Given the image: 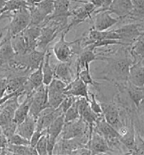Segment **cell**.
Here are the masks:
<instances>
[{
  "label": "cell",
  "instance_id": "cell-35",
  "mask_svg": "<svg viewBox=\"0 0 144 155\" xmlns=\"http://www.w3.org/2000/svg\"><path fill=\"white\" fill-rule=\"evenodd\" d=\"M66 97V95L64 93L48 91V100H49V107L53 109L59 107Z\"/></svg>",
  "mask_w": 144,
  "mask_h": 155
},
{
  "label": "cell",
  "instance_id": "cell-16",
  "mask_svg": "<svg viewBox=\"0 0 144 155\" xmlns=\"http://www.w3.org/2000/svg\"><path fill=\"white\" fill-rule=\"evenodd\" d=\"M43 62L44 61L37 69L31 72L28 76L27 82L24 86V95L33 94L38 87L44 84V75L42 71Z\"/></svg>",
  "mask_w": 144,
  "mask_h": 155
},
{
  "label": "cell",
  "instance_id": "cell-29",
  "mask_svg": "<svg viewBox=\"0 0 144 155\" xmlns=\"http://www.w3.org/2000/svg\"><path fill=\"white\" fill-rule=\"evenodd\" d=\"M130 52L135 62L140 59H144V33H141L131 45Z\"/></svg>",
  "mask_w": 144,
  "mask_h": 155
},
{
  "label": "cell",
  "instance_id": "cell-34",
  "mask_svg": "<svg viewBox=\"0 0 144 155\" xmlns=\"http://www.w3.org/2000/svg\"><path fill=\"white\" fill-rule=\"evenodd\" d=\"M33 5H35L45 17L52 14L55 10V0H43L42 2Z\"/></svg>",
  "mask_w": 144,
  "mask_h": 155
},
{
  "label": "cell",
  "instance_id": "cell-50",
  "mask_svg": "<svg viewBox=\"0 0 144 155\" xmlns=\"http://www.w3.org/2000/svg\"><path fill=\"white\" fill-rule=\"evenodd\" d=\"M11 12H4V13H0V21L3 20L4 18H10Z\"/></svg>",
  "mask_w": 144,
  "mask_h": 155
},
{
  "label": "cell",
  "instance_id": "cell-18",
  "mask_svg": "<svg viewBox=\"0 0 144 155\" xmlns=\"http://www.w3.org/2000/svg\"><path fill=\"white\" fill-rule=\"evenodd\" d=\"M117 88L118 90L123 89L126 92L136 108L144 101V88L134 85L129 81L126 84L117 87Z\"/></svg>",
  "mask_w": 144,
  "mask_h": 155
},
{
  "label": "cell",
  "instance_id": "cell-15",
  "mask_svg": "<svg viewBox=\"0 0 144 155\" xmlns=\"http://www.w3.org/2000/svg\"><path fill=\"white\" fill-rule=\"evenodd\" d=\"M93 24V28L95 30L104 31L111 28L119 21V19H115L111 16L109 11L97 12Z\"/></svg>",
  "mask_w": 144,
  "mask_h": 155
},
{
  "label": "cell",
  "instance_id": "cell-12",
  "mask_svg": "<svg viewBox=\"0 0 144 155\" xmlns=\"http://www.w3.org/2000/svg\"><path fill=\"white\" fill-rule=\"evenodd\" d=\"M16 53L11 44V35L7 31L5 38H2L0 47V67H5L15 60Z\"/></svg>",
  "mask_w": 144,
  "mask_h": 155
},
{
  "label": "cell",
  "instance_id": "cell-6",
  "mask_svg": "<svg viewBox=\"0 0 144 155\" xmlns=\"http://www.w3.org/2000/svg\"><path fill=\"white\" fill-rule=\"evenodd\" d=\"M76 77L70 83L67 85L65 91V94L66 96H73L75 97H83L87 100L90 101L89 90H88V85L85 84L79 76L80 70V64L76 60Z\"/></svg>",
  "mask_w": 144,
  "mask_h": 155
},
{
  "label": "cell",
  "instance_id": "cell-47",
  "mask_svg": "<svg viewBox=\"0 0 144 155\" xmlns=\"http://www.w3.org/2000/svg\"><path fill=\"white\" fill-rule=\"evenodd\" d=\"M8 145V139L2 132H0V150L7 147Z\"/></svg>",
  "mask_w": 144,
  "mask_h": 155
},
{
  "label": "cell",
  "instance_id": "cell-7",
  "mask_svg": "<svg viewBox=\"0 0 144 155\" xmlns=\"http://www.w3.org/2000/svg\"><path fill=\"white\" fill-rule=\"evenodd\" d=\"M22 95L21 94H16L8 99L0 107V127H3L14 120V116L17 108L18 107V99Z\"/></svg>",
  "mask_w": 144,
  "mask_h": 155
},
{
  "label": "cell",
  "instance_id": "cell-42",
  "mask_svg": "<svg viewBox=\"0 0 144 155\" xmlns=\"http://www.w3.org/2000/svg\"><path fill=\"white\" fill-rule=\"evenodd\" d=\"M17 127V124L15 120H13L11 123H8V124L2 127L1 128L2 132L6 136L7 139H9L12 135L16 133Z\"/></svg>",
  "mask_w": 144,
  "mask_h": 155
},
{
  "label": "cell",
  "instance_id": "cell-30",
  "mask_svg": "<svg viewBox=\"0 0 144 155\" xmlns=\"http://www.w3.org/2000/svg\"><path fill=\"white\" fill-rule=\"evenodd\" d=\"M8 149L12 154L19 155H37V151L35 147L29 145H8Z\"/></svg>",
  "mask_w": 144,
  "mask_h": 155
},
{
  "label": "cell",
  "instance_id": "cell-39",
  "mask_svg": "<svg viewBox=\"0 0 144 155\" xmlns=\"http://www.w3.org/2000/svg\"><path fill=\"white\" fill-rule=\"evenodd\" d=\"M8 141L9 144L16 145H30V140L23 137L22 136L15 133L13 135L8 139Z\"/></svg>",
  "mask_w": 144,
  "mask_h": 155
},
{
  "label": "cell",
  "instance_id": "cell-8",
  "mask_svg": "<svg viewBox=\"0 0 144 155\" xmlns=\"http://www.w3.org/2000/svg\"><path fill=\"white\" fill-rule=\"evenodd\" d=\"M45 52H46V50L41 51L35 49L27 53L25 55H16V60L27 67V69L31 73L37 69L42 64V62L44 61Z\"/></svg>",
  "mask_w": 144,
  "mask_h": 155
},
{
  "label": "cell",
  "instance_id": "cell-43",
  "mask_svg": "<svg viewBox=\"0 0 144 155\" xmlns=\"http://www.w3.org/2000/svg\"><path fill=\"white\" fill-rule=\"evenodd\" d=\"M77 98V97H75L73 96H66V98H65L64 99V101H62L61 105H59V107L61 108V110L63 111L64 113L66 112L67 110L72 105L75 103Z\"/></svg>",
  "mask_w": 144,
  "mask_h": 155
},
{
  "label": "cell",
  "instance_id": "cell-2",
  "mask_svg": "<svg viewBox=\"0 0 144 155\" xmlns=\"http://www.w3.org/2000/svg\"><path fill=\"white\" fill-rule=\"evenodd\" d=\"M10 23L6 26L11 37L23 32L29 26L30 21V11L28 8H21L11 12Z\"/></svg>",
  "mask_w": 144,
  "mask_h": 155
},
{
  "label": "cell",
  "instance_id": "cell-27",
  "mask_svg": "<svg viewBox=\"0 0 144 155\" xmlns=\"http://www.w3.org/2000/svg\"><path fill=\"white\" fill-rule=\"evenodd\" d=\"M50 55H51V53L50 52V49L48 48L45 52L44 60L42 65V71L44 75L43 82L46 86L49 85L54 78V67H52L50 64Z\"/></svg>",
  "mask_w": 144,
  "mask_h": 155
},
{
  "label": "cell",
  "instance_id": "cell-38",
  "mask_svg": "<svg viewBox=\"0 0 144 155\" xmlns=\"http://www.w3.org/2000/svg\"><path fill=\"white\" fill-rule=\"evenodd\" d=\"M130 154H144V139L139 133H136L134 147Z\"/></svg>",
  "mask_w": 144,
  "mask_h": 155
},
{
  "label": "cell",
  "instance_id": "cell-31",
  "mask_svg": "<svg viewBox=\"0 0 144 155\" xmlns=\"http://www.w3.org/2000/svg\"><path fill=\"white\" fill-rule=\"evenodd\" d=\"M28 8L30 11V21L29 26H42L47 17H45L42 12H40L35 5H29Z\"/></svg>",
  "mask_w": 144,
  "mask_h": 155
},
{
  "label": "cell",
  "instance_id": "cell-17",
  "mask_svg": "<svg viewBox=\"0 0 144 155\" xmlns=\"http://www.w3.org/2000/svg\"><path fill=\"white\" fill-rule=\"evenodd\" d=\"M128 81L134 85L144 88V59L137 60L130 68Z\"/></svg>",
  "mask_w": 144,
  "mask_h": 155
},
{
  "label": "cell",
  "instance_id": "cell-11",
  "mask_svg": "<svg viewBox=\"0 0 144 155\" xmlns=\"http://www.w3.org/2000/svg\"><path fill=\"white\" fill-rule=\"evenodd\" d=\"M86 147L90 150L92 154H108L112 152L105 138L94 129L88 143L86 144Z\"/></svg>",
  "mask_w": 144,
  "mask_h": 155
},
{
  "label": "cell",
  "instance_id": "cell-32",
  "mask_svg": "<svg viewBox=\"0 0 144 155\" xmlns=\"http://www.w3.org/2000/svg\"><path fill=\"white\" fill-rule=\"evenodd\" d=\"M79 76L81 78V81H82L85 84H87V85H92L95 87V88H98L99 87L100 83L99 82H96L95 79L93 78L91 76L90 74V64H86L84 68L81 69L80 71V74H79Z\"/></svg>",
  "mask_w": 144,
  "mask_h": 155
},
{
  "label": "cell",
  "instance_id": "cell-53",
  "mask_svg": "<svg viewBox=\"0 0 144 155\" xmlns=\"http://www.w3.org/2000/svg\"><path fill=\"white\" fill-rule=\"evenodd\" d=\"M0 13H2V12H1V11H0Z\"/></svg>",
  "mask_w": 144,
  "mask_h": 155
},
{
  "label": "cell",
  "instance_id": "cell-49",
  "mask_svg": "<svg viewBox=\"0 0 144 155\" xmlns=\"http://www.w3.org/2000/svg\"><path fill=\"white\" fill-rule=\"evenodd\" d=\"M89 2L94 5L95 8L97 9L102 8L103 6V3L102 0H89Z\"/></svg>",
  "mask_w": 144,
  "mask_h": 155
},
{
  "label": "cell",
  "instance_id": "cell-26",
  "mask_svg": "<svg viewBox=\"0 0 144 155\" xmlns=\"http://www.w3.org/2000/svg\"><path fill=\"white\" fill-rule=\"evenodd\" d=\"M65 124L64 114L59 116L52 122L47 129V136L50 139L57 140Z\"/></svg>",
  "mask_w": 144,
  "mask_h": 155
},
{
  "label": "cell",
  "instance_id": "cell-40",
  "mask_svg": "<svg viewBox=\"0 0 144 155\" xmlns=\"http://www.w3.org/2000/svg\"><path fill=\"white\" fill-rule=\"evenodd\" d=\"M89 95L90 96V98L89 101V104L90 108L92 109V110L94 111L95 113L97 114H102V109L101 104L97 100V97L95 94L91 93L89 91Z\"/></svg>",
  "mask_w": 144,
  "mask_h": 155
},
{
  "label": "cell",
  "instance_id": "cell-28",
  "mask_svg": "<svg viewBox=\"0 0 144 155\" xmlns=\"http://www.w3.org/2000/svg\"><path fill=\"white\" fill-rule=\"evenodd\" d=\"M11 44L16 55H23L28 53V45L22 32L11 37Z\"/></svg>",
  "mask_w": 144,
  "mask_h": 155
},
{
  "label": "cell",
  "instance_id": "cell-3",
  "mask_svg": "<svg viewBox=\"0 0 144 155\" xmlns=\"http://www.w3.org/2000/svg\"><path fill=\"white\" fill-rule=\"evenodd\" d=\"M68 31V29H66L61 32L58 42L55 44L52 48L55 57L59 62H70L74 55H76L74 48V44L76 42V40L72 42H68L65 39Z\"/></svg>",
  "mask_w": 144,
  "mask_h": 155
},
{
  "label": "cell",
  "instance_id": "cell-23",
  "mask_svg": "<svg viewBox=\"0 0 144 155\" xmlns=\"http://www.w3.org/2000/svg\"><path fill=\"white\" fill-rule=\"evenodd\" d=\"M76 60L80 63L81 69H83L86 64H90L95 60H101V55H99V53H96L94 50L85 47L81 51Z\"/></svg>",
  "mask_w": 144,
  "mask_h": 155
},
{
  "label": "cell",
  "instance_id": "cell-4",
  "mask_svg": "<svg viewBox=\"0 0 144 155\" xmlns=\"http://www.w3.org/2000/svg\"><path fill=\"white\" fill-rule=\"evenodd\" d=\"M86 134H90L89 127L80 117L77 120L65 123L60 136L61 139H70L82 137Z\"/></svg>",
  "mask_w": 144,
  "mask_h": 155
},
{
  "label": "cell",
  "instance_id": "cell-20",
  "mask_svg": "<svg viewBox=\"0 0 144 155\" xmlns=\"http://www.w3.org/2000/svg\"><path fill=\"white\" fill-rule=\"evenodd\" d=\"M41 26H28L22 32L27 43L28 52L37 49V40L41 34Z\"/></svg>",
  "mask_w": 144,
  "mask_h": 155
},
{
  "label": "cell",
  "instance_id": "cell-52",
  "mask_svg": "<svg viewBox=\"0 0 144 155\" xmlns=\"http://www.w3.org/2000/svg\"><path fill=\"white\" fill-rule=\"evenodd\" d=\"M2 38H3V31H0V47H1Z\"/></svg>",
  "mask_w": 144,
  "mask_h": 155
},
{
  "label": "cell",
  "instance_id": "cell-19",
  "mask_svg": "<svg viewBox=\"0 0 144 155\" xmlns=\"http://www.w3.org/2000/svg\"><path fill=\"white\" fill-rule=\"evenodd\" d=\"M70 62H59L54 67V78L68 84L74 80Z\"/></svg>",
  "mask_w": 144,
  "mask_h": 155
},
{
  "label": "cell",
  "instance_id": "cell-36",
  "mask_svg": "<svg viewBox=\"0 0 144 155\" xmlns=\"http://www.w3.org/2000/svg\"><path fill=\"white\" fill-rule=\"evenodd\" d=\"M66 83L63 81L54 78L51 82L47 86L49 92H58V93H65L67 87Z\"/></svg>",
  "mask_w": 144,
  "mask_h": 155
},
{
  "label": "cell",
  "instance_id": "cell-48",
  "mask_svg": "<svg viewBox=\"0 0 144 155\" xmlns=\"http://www.w3.org/2000/svg\"><path fill=\"white\" fill-rule=\"evenodd\" d=\"M102 3H103L102 8H100V9L96 10L94 13H97V12H99V11H107V10L108 9V8H109L110 4L112 3V0H102Z\"/></svg>",
  "mask_w": 144,
  "mask_h": 155
},
{
  "label": "cell",
  "instance_id": "cell-25",
  "mask_svg": "<svg viewBox=\"0 0 144 155\" xmlns=\"http://www.w3.org/2000/svg\"><path fill=\"white\" fill-rule=\"evenodd\" d=\"M8 78V86H7V94L13 93L18 91H24V86L27 82L28 76H15L7 78Z\"/></svg>",
  "mask_w": 144,
  "mask_h": 155
},
{
  "label": "cell",
  "instance_id": "cell-10",
  "mask_svg": "<svg viewBox=\"0 0 144 155\" xmlns=\"http://www.w3.org/2000/svg\"><path fill=\"white\" fill-rule=\"evenodd\" d=\"M114 30L119 35V40L124 43L126 47L133 45L142 33L140 30V25L133 23L122 26Z\"/></svg>",
  "mask_w": 144,
  "mask_h": 155
},
{
  "label": "cell",
  "instance_id": "cell-5",
  "mask_svg": "<svg viewBox=\"0 0 144 155\" xmlns=\"http://www.w3.org/2000/svg\"><path fill=\"white\" fill-rule=\"evenodd\" d=\"M48 107H49L48 100V87L43 84L33 92L29 114L37 119L39 114Z\"/></svg>",
  "mask_w": 144,
  "mask_h": 155
},
{
  "label": "cell",
  "instance_id": "cell-21",
  "mask_svg": "<svg viewBox=\"0 0 144 155\" xmlns=\"http://www.w3.org/2000/svg\"><path fill=\"white\" fill-rule=\"evenodd\" d=\"M36 123H37V118L32 115L28 114L22 123L17 125L16 133L30 140L35 131Z\"/></svg>",
  "mask_w": 144,
  "mask_h": 155
},
{
  "label": "cell",
  "instance_id": "cell-24",
  "mask_svg": "<svg viewBox=\"0 0 144 155\" xmlns=\"http://www.w3.org/2000/svg\"><path fill=\"white\" fill-rule=\"evenodd\" d=\"M70 0H55V10L50 18H58V17L72 16L71 11H70Z\"/></svg>",
  "mask_w": 144,
  "mask_h": 155
},
{
  "label": "cell",
  "instance_id": "cell-9",
  "mask_svg": "<svg viewBox=\"0 0 144 155\" xmlns=\"http://www.w3.org/2000/svg\"><path fill=\"white\" fill-rule=\"evenodd\" d=\"M96 10L97 8H95V6L90 2H84L82 6L71 11L73 19H72L71 22L68 24L67 29L70 31L71 28L83 22L88 18L92 20L91 15L94 13Z\"/></svg>",
  "mask_w": 144,
  "mask_h": 155
},
{
  "label": "cell",
  "instance_id": "cell-14",
  "mask_svg": "<svg viewBox=\"0 0 144 155\" xmlns=\"http://www.w3.org/2000/svg\"><path fill=\"white\" fill-rule=\"evenodd\" d=\"M133 8L132 0H112L108 11L111 14L116 15L119 19L130 16Z\"/></svg>",
  "mask_w": 144,
  "mask_h": 155
},
{
  "label": "cell",
  "instance_id": "cell-44",
  "mask_svg": "<svg viewBox=\"0 0 144 155\" xmlns=\"http://www.w3.org/2000/svg\"><path fill=\"white\" fill-rule=\"evenodd\" d=\"M46 134H47V130H43V131L35 130V131L34 132V133H33V134L32 135V137H31L30 139L31 146L35 147L36 144H37L38 140L41 139V137Z\"/></svg>",
  "mask_w": 144,
  "mask_h": 155
},
{
  "label": "cell",
  "instance_id": "cell-46",
  "mask_svg": "<svg viewBox=\"0 0 144 155\" xmlns=\"http://www.w3.org/2000/svg\"><path fill=\"white\" fill-rule=\"evenodd\" d=\"M72 154H77V155H88L92 154L90 150L87 147H82L78 148L72 152Z\"/></svg>",
  "mask_w": 144,
  "mask_h": 155
},
{
  "label": "cell",
  "instance_id": "cell-22",
  "mask_svg": "<svg viewBox=\"0 0 144 155\" xmlns=\"http://www.w3.org/2000/svg\"><path fill=\"white\" fill-rule=\"evenodd\" d=\"M33 94L26 95L24 100L22 103L19 105L18 107L17 108L15 116H14V120L15 121L17 125L22 123L25 118L27 117L28 115L29 114L31 103H32Z\"/></svg>",
  "mask_w": 144,
  "mask_h": 155
},
{
  "label": "cell",
  "instance_id": "cell-37",
  "mask_svg": "<svg viewBox=\"0 0 144 155\" xmlns=\"http://www.w3.org/2000/svg\"><path fill=\"white\" fill-rule=\"evenodd\" d=\"M77 99V98H76ZM80 118V114L78 110V107L77 105L76 100L70 107L68 108L66 112L64 113V120L65 123L69 121L75 120Z\"/></svg>",
  "mask_w": 144,
  "mask_h": 155
},
{
  "label": "cell",
  "instance_id": "cell-1",
  "mask_svg": "<svg viewBox=\"0 0 144 155\" xmlns=\"http://www.w3.org/2000/svg\"><path fill=\"white\" fill-rule=\"evenodd\" d=\"M101 60L106 62L102 76L98 79L105 80L113 83L115 87L123 85L128 81L130 68L134 62L130 52L123 51L104 52L101 55Z\"/></svg>",
  "mask_w": 144,
  "mask_h": 155
},
{
  "label": "cell",
  "instance_id": "cell-41",
  "mask_svg": "<svg viewBox=\"0 0 144 155\" xmlns=\"http://www.w3.org/2000/svg\"><path fill=\"white\" fill-rule=\"evenodd\" d=\"M38 154L47 155V134L41 137L35 145Z\"/></svg>",
  "mask_w": 144,
  "mask_h": 155
},
{
  "label": "cell",
  "instance_id": "cell-33",
  "mask_svg": "<svg viewBox=\"0 0 144 155\" xmlns=\"http://www.w3.org/2000/svg\"><path fill=\"white\" fill-rule=\"evenodd\" d=\"M29 4L26 0H7L2 13L13 12L21 8H28Z\"/></svg>",
  "mask_w": 144,
  "mask_h": 155
},
{
  "label": "cell",
  "instance_id": "cell-45",
  "mask_svg": "<svg viewBox=\"0 0 144 155\" xmlns=\"http://www.w3.org/2000/svg\"><path fill=\"white\" fill-rule=\"evenodd\" d=\"M7 86H8V78L6 77H3L0 78V99L5 96L7 91Z\"/></svg>",
  "mask_w": 144,
  "mask_h": 155
},
{
  "label": "cell",
  "instance_id": "cell-51",
  "mask_svg": "<svg viewBox=\"0 0 144 155\" xmlns=\"http://www.w3.org/2000/svg\"><path fill=\"white\" fill-rule=\"evenodd\" d=\"M28 2V4L29 5H33L37 3H39L40 2H42L43 0H26Z\"/></svg>",
  "mask_w": 144,
  "mask_h": 155
},
{
  "label": "cell",
  "instance_id": "cell-13",
  "mask_svg": "<svg viewBox=\"0 0 144 155\" xmlns=\"http://www.w3.org/2000/svg\"><path fill=\"white\" fill-rule=\"evenodd\" d=\"M64 114L61 108L59 107L56 109L48 107L43 110L39 114L36 123L37 130H45L48 129L50 125L58 117Z\"/></svg>",
  "mask_w": 144,
  "mask_h": 155
}]
</instances>
